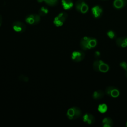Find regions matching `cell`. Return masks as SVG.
I'll return each mask as SVG.
<instances>
[{"label": "cell", "instance_id": "6da1fadb", "mask_svg": "<svg viewBox=\"0 0 127 127\" xmlns=\"http://www.w3.org/2000/svg\"><path fill=\"white\" fill-rule=\"evenodd\" d=\"M97 40L93 37L85 36L80 41V46L83 51H87L94 48L97 45Z\"/></svg>", "mask_w": 127, "mask_h": 127}, {"label": "cell", "instance_id": "7a4b0ae2", "mask_svg": "<svg viewBox=\"0 0 127 127\" xmlns=\"http://www.w3.org/2000/svg\"><path fill=\"white\" fill-rule=\"evenodd\" d=\"M93 68L97 72L106 73L110 69L108 64L99 59L95 60L93 63Z\"/></svg>", "mask_w": 127, "mask_h": 127}, {"label": "cell", "instance_id": "3957f363", "mask_svg": "<svg viewBox=\"0 0 127 127\" xmlns=\"http://www.w3.org/2000/svg\"><path fill=\"white\" fill-rule=\"evenodd\" d=\"M82 115L81 109L77 107H72L68 109L66 116L69 120H75L79 118Z\"/></svg>", "mask_w": 127, "mask_h": 127}, {"label": "cell", "instance_id": "277c9868", "mask_svg": "<svg viewBox=\"0 0 127 127\" xmlns=\"http://www.w3.org/2000/svg\"><path fill=\"white\" fill-rule=\"evenodd\" d=\"M67 16V14L66 12H62L55 17L53 23L57 27L61 26L66 20Z\"/></svg>", "mask_w": 127, "mask_h": 127}, {"label": "cell", "instance_id": "5b68a950", "mask_svg": "<svg viewBox=\"0 0 127 127\" xmlns=\"http://www.w3.org/2000/svg\"><path fill=\"white\" fill-rule=\"evenodd\" d=\"M105 93L110 97L116 98L119 96L120 92L117 87L113 86H109L106 87Z\"/></svg>", "mask_w": 127, "mask_h": 127}, {"label": "cell", "instance_id": "8992f818", "mask_svg": "<svg viewBox=\"0 0 127 127\" xmlns=\"http://www.w3.org/2000/svg\"><path fill=\"white\" fill-rule=\"evenodd\" d=\"M40 15L38 14H31L27 15L25 20L26 23L30 25H35L38 24L41 19Z\"/></svg>", "mask_w": 127, "mask_h": 127}, {"label": "cell", "instance_id": "52a82bcc", "mask_svg": "<svg viewBox=\"0 0 127 127\" xmlns=\"http://www.w3.org/2000/svg\"><path fill=\"white\" fill-rule=\"evenodd\" d=\"M13 29L17 33H23L26 28V25L20 21H15L12 23Z\"/></svg>", "mask_w": 127, "mask_h": 127}, {"label": "cell", "instance_id": "ba28073f", "mask_svg": "<svg viewBox=\"0 0 127 127\" xmlns=\"http://www.w3.org/2000/svg\"><path fill=\"white\" fill-rule=\"evenodd\" d=\"M85 57V53L83 51L77 50L73 51L71 54V59L75 62L82 61Z\"/></svg>", "mask_w": 127, "mask_h": 127}, {"label": "cell", "instance_id": "9c48e42d", "mask_svg": "<svg viewBox=\"0 0 127 127\" xmlns=\"http://www.w3.org/2000/svg\"><path fill=\"white\" fill-rule=\"evenodd\" d=\"M75 8L78 12L85 13L88 10V6L83 0H78L76 2Z\"/></svg>", "mask_w": 127, "mask_h": 127}, {"label": "cell", "instance_id": "30bf717a", "mask_svg": "<svg viewBox=\"0 0 127 127\" xmlns=\"http://www.w3.org/2000/svg\"><path fill=\"white\" fill-rule=\"evenodd\" d=\"M91 13L92 16L95 18H100L103 14V10L102 8L99 5L93 7L91 9Z\"/></svg>", "mask_w": 127, "mask_h": 127}, {"label": "cell", "instance_id": "8fae6325", "mask_svg": "<svg viewBox=\"0 0 127 127\" xmlns=\"http://www.w3.org/2000/svg\"><path fill=\"white\" fill-rule=\"evenodd\" d=\"M83 121L88 124V125H91L94 123L95 122V118L94 116L90 113H85L82 117Z\"/></svg>", "mask_w": 127, "mask_h": 127}, {"label": "cell", "instance_id": "7c38bea8", "mask_svg": "<svg viewBox=\"0 0 127 127\" xmlns=\"http://www.w3.org/2000/svg\"><path fill=\"white\" fill-rule=\"evenodd\" d=\"M117 45L120 48H126L127 47V36L117 38L116 40Z\"/></svg>", "mask_w": 127, "mask_h": 127}, {"label": "cell", "instance_id": "4fadbf2b", "mask_svg": "<svg viewBox=\"0 0 127 127\" xmlns=\"http://www.w3.org/2000/svg\"><path fill=\"white\" fill-rule=\"evenodd\" d=\"M105 92L102 90H97L94 91L92 93V97L93 99L97 100L103 98L104 96Z\"/></svg>", "mask_w": 127, "mask_h": 127}, {"label": "cell", "instance_id": "5bb4252c", "mask_svg": "<svg viewBox=\"0 0 127 127\" xmlns=\"http://www.w3.org/2000/svg\"><path fill=\"white\" fill-rule=\"evenodd\" d=\"M127 4V0H115L114 6L117 9H121L125 7Z\"/></svg>", "mask_w": 127, "mask_h": 127}, {"label": "cell", "instance_id": "9a60e30c", "mask_svg": "<svg viewBox=\"0 0 127 127\" xmlns=\"http://www.w3.org/2000/svg\"><path fill=\"white\" fill-rule=\"evenodd\" d=\"M113 125V121L110 117H105L102 121V126L103 127H111Z\"/></svg>", "mask_w": 127, "mask_h": 127}, {"label": "cell", "instance_id": "2e32d148", "mask_svg": "<svg viewBox=\"0 0 127 127\" xmlns=\"http://www.w3.org/2000/svg\"><path fill=\"white\" fill-rule=\"evenodd\" d=\"M63 8L65 10L70 9L73 5L72 0H61Z\"/></svg>", "mask_w": 127, "mask_h": 127}, {"label": "cell", "instance_id": "e0dca14e", "mask_svg": "<svg viewBox=\"0 0 127 127\" xmlns=\"http://www.w3.org/2000/svg\"><path fill=\"white\" fill-rule=\"evenodd\" d=\"M37 1L40 3L44 2L47 5L50 6H55L58 2V0H37Z\"/></svg>", "mask_w": 127, "mask_h": 127}, {"label": "cell", "instance_id": "ac0fdd59", "mask_svg": "<svg viewBox=\"0 0 127 127\" xmlns=\"http://www.w3.org/2000/svg\"><path fill=\"white\" fill-rule=\"evenodd\" d=\"M108 110V106L106 104H101L98 106V110L101 113H104L107 112Z\"/></svg>", "mask_w": 127, "mask_h": 127}, {"label": "cell", "instance_id": "d6986e66", "mask_svg": "<svg viewBox=\"0 0 127 127\" xmlns=\"http://www.w3.org/2000/svg\"><path fill=\"white\" fill-rule=\"evenodd\" d=\"M49 12L48 9L45 6H43L39 10L38 12V14L42 16H44L45 15H46Z\"/></svg>", "mask_w": 127, "mask_h": 127}, {"label": "cell", "instance_id": "ffe728a7", "mask_svg": "<svg viewBox=\"0 0 127 127\" xmlns=\"http://www.w3.org/2000/svg\"><path fill=\"white\" fill-rule=\"evenodd\" d=\"M107 35L111 39H114L116 38L117 36V34L116 32L112 30H108L107 32Z\"/></svg>", "mask_w": 127, "mask_h": 127}, {"label": "cell", "instance_id": "44dd1931", "mask_svg": "<svg viewBox=\"0 0 127 127\" xmlns=\"http://www.w3.org/2000/svg\"><path fill=\"white\" fill-rule=\"evenodd\" d=\"M18 79H19V80L20 81H22V82H27L29 80L28 77L27 76L23 75V74L20 75L18 77Z\"/></svg>", "mask_w": 127, "mask_h": 127}, {"label": "cell", "instance_id": "7402d4cb", "mask_svg": "<svg viewBox=\"0 0 127 127\" xmlns=\"http://www.w3.org/2000/svg\"><path fill=\"white\" fill-rule=\"evenodd\" d=\"M120 66L122 68H123L125 70L127 69V63L125 61H123L121 62L120 63Z\"/></svg>", "mask_w": 127, "mask_h": 127}, {"label": "cell", "instance_id": "603a6c76", "mask_svg": "<svg viewBox=\"0 0 127 127\" xmlns=\"http://www.w3.org/2000/svg\"><path fill=\"white\" fill-rule=\"evenodd\" d=\"M100 55H101L100 52L99 51H96V52L94 53V57H95V58H96L97 59H98L99 58V57H100Z\"/></svg>", "mask_w": 127, "mask_h": 127}, {"label": "cell", "instance_id": "cb8c5ba5", "mask_svg": "<svg viewBox=\"0 0 127 127\" xmlns=\"http://www.w3.org/2000/svg\"><path fill=\"white\" fill-rule=\"evenodd\" d=\"M2 16H1V15L0 14V26H1V24H2Z\"/></svg>", "mask_w": 127, "mask_h": 127}, {"label": "cell", "instance_id": "d4e9b609", "mask_svg": "<svg viewBox=\"0 0 127 127\" xmlns=\"http://www.w3.org/2000/svg\"><path fill=\"white\" fill-rule=\"evenodd\" d=\"M125 71H126V72H125V75H126V77L127 78V69H126Z\"/></svg>", "mask_w": 127, "mask_h": 127}, {"label": "cell", "instance_id": "484cf974", "mask_svg": "<svg viewBox=\"0 0 127 127\" xmlns=\"http://www.w3.org/2000/svg\"><path fill=\"white\" fill-rule=\"evenodd\" d=\"M126 126L127 127V121H126Z\"/></svg>", "mask_w": 127, "mask_h": 127}, {"label": "cell", "instance_id": "4316f807", "mask_svg": "<svg viewBox=\"0 0 127 127\" xmlns=\"http://www.w3.org/2000/svg\"></svg>", "mask_w": 127, "mask_h": 127}]
</instances>
